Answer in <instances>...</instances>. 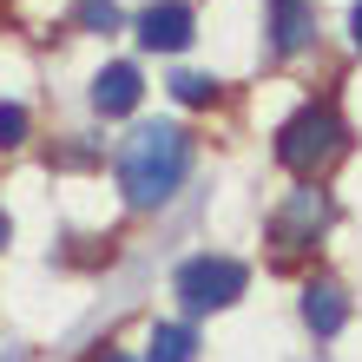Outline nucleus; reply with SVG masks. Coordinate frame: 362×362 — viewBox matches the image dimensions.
<instances>
[{"label": "nucleus", "mask_w": 362, "mask_h": 362, "mask_svg": "<svg viewBox=\"0 0 362 362\" xmlns=\"http://www.w3.org/2000/svg\"><path fill=\"white\" fill-rule=\"evenodd\" d=\"M79 27L112 33V27H119V7H112V0H86V7H79Z\"/></svg>", "instance_id": "nucleus-10"}, {"label": "nucleus", "mask_w": 362, "mask_h": 362, "mask_svg": "<svg viewBox=\"0 0 362 362\" xmlns=\"http://www.w3.org/2000/svg\"><path fill=\"white\" fill-rule=\"evenodd\" d=\"M185 172H191V139L178 125H139L125 139V152H119V185H125V198L139 211L165 204L185 185Z\"/></svg>", "instance_id": "nucleus-1"}, {"label": "nucleus", "mask_w": 362, "mask_h": 362, "mask_svg": "<svg viewBox=\"0 0 362 362\" xmlns=\"http://www.w3.org/2000/svg\"><path fill=\"white\" fill-rule=\"evenodd\" d=\"M172 93H178V105H211V99H218V79H204V73H178V79H172Z\"/></svg>", "instance_id": "nucleus-9"}, {"label": "nucleus", "mask_w": 362, "mask_h": 362, "mask_svg": "<svg viewBox=\"0 0 362 362\" xmlns=\"http://www.w3.org/2000/svg\"><path fill=\"white\" fill-rule=\"evenodd\" d=\"M343 152V119L329 112V105H303L284 132H276V158L290 165V172H316L323 158Z\"/></svg>", "instance_id": "nucleus-2"}, {"label": "nucleus", "mask_w": 362, "mask_h": 362, "mask_svg": "<svg viewBox=\"0 0 362 362\" xmlns=\"http://www.w3.org/2000/svg\"><path fill=\"white\" fill-rule=\"evenodd\" d=\"M93 362H132V356H119V349H99V356H93Z\"/></svg>", "instance_id": "nucleus-13"}, {"label": "nucleus", "mask_w": 362, "mask_h": 362, "mask_svg": "<svg viewBox=\"0 0 362 362\" xmlns=\"http://www.w3.org/2000/svg\"><path fill=\"white\" fill-rule=\"evenodd\" d=\"M20 139H27V105H0V145H20Z\"/></svg>", "instance_id": "nucleus-11"}, {"label": "nucleus", "mask_w": 362, "mask_h": 362, "mask_svg": "<svg viewBox=\"0 0 362 362\" xmlns=\"http://www.w3.org/2000/svg\"><path fill=\"white\" fill-rule=\"evenodd\" d=\"M139 47H152V53L191 47V7H185V0H158V7H145L139 13Z\"/></svg>", "instance_id": "nucleus-4"}, {"label": "nucleus", "mask_w": 362, "mask_h": 362, "mask_svg": "<svg viewBox=\"0 0 362 362\" xmlns=\"http://www.w3.org/2000/svg\"><path fill=\"white\" fill-rule=\"evenodd\" d=\"M349 40L362 47V0H356V13H349Z\"/></svg>", "instance_id": "nucleus-12"}, {"label": "nucleus", "mask_w": 362, "mask_h": 362, "mask_svg": "<svg viewBox=\"0 0 362 362\" xmlns=\"http://www.w3.org/2000/svg\"><path fill=\"white\" fill-rule=\"evenodd\" d=\"M303 323L316 329V336H336L349 323V303H343V290L336 284H323V276H316V284L303 290Z\"/></svg>", "instance_id": "nucleus-7"}, {"label": "nucleus", "mask_w": 362, "mask_h": 362, "mask_svg": "<svg viewBox=\"0 0 362 362\" xmlns=\"http://www.w3.org/2000/svg\"><path fill=\"white\" fill-rule=\"evenodd\" d=\"M139 93H145V79H139V66H132V59H112V66L93 79V105H99L105 119L132 112V105H139Z\"/></svg>", "instance_id": "nucleus-5"}, {"label": "nucleus", "mask_w": 362, "mask_h": 362, "mask_svg": "<svg viewBox=\"0 0 362 362\" xmlns=\"http://www.w3.org/2000/svg\"><path fill=\"white\" fill-rule=\"evenodd\" d=\"M191 349H198V336L185 323H158L152 343H145V362H191Z\"/></svg>", "instance_id": "nucleus-8"}, {"label": "nucleus", "mask_w": 362, "mask_h": 362, "mask_svg": "<svg viewBox=\"0 0 362 362\" xmlns=\"http://www.w3.org/2000/svg\"><path fill=\"white\" fill-rule=\"evenodd\" d=\"M178 296H185V310H230L244 296V264L238 257H191L178 270Z\"/></svg>", "instance_id": "nucleus-3"}, {"label": "nucleus", "mask_w": 362, "mask_h": 362, "mask_svg": "<svg viewBox=\"0 0 362 362\" xmlns=\"http://www.w3.org/2000/svg\"><path fill=\"white\" fill-rule=\"evenodd\" d=\"M7 238H13V224H7V218H0V250H7Z\"/></svg>", "instance_id": "nucleus-14"}, {"label": "nucleus", "mask_w": 362, "mask_h": 362, "mask_svg": "<svg viewBox=\"0 0 362 362\" xmlns=\"http://www.w3.org/2000/svg\"><path fill=\"white\" fill-rule=\"evenodd\" d=\"M270 33H276V53H303L316 33V7L310 0H270Z\"/></svg>", "instance_id": "nucleus-6"}]
</instances>
